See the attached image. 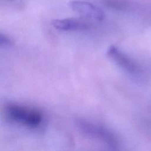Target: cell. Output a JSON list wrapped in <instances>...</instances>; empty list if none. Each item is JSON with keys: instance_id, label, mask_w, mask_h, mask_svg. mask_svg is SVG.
<instances>
[{"instance_id": "1", "label": "cell", "mask_w": 151, "mask_h": 151, "mask_svg": "<svg viewBox=\"0 0 151 151\" xmlns=\"http://www.w3.org/2000/svg\"><path fill=\"white\" fill-rule=\"evenodd\" d=\"M74 123L77 129L84 136L101 142L113 149L119 146L117 136L107 127L81 118L76 119Z\"/></svg>"}, {"instance_id": "2", "label": "cell", "mask_w": 151, "mask_h": 151, "mask_svg": "<svg viewBox=\"0 0 151 151\" xmlns=\"http://www.w3.org/2000/svg\"><path fill=\"white\" fill-rule=\"evenodd\" d=\"M5 113L10 121L28 128H37L43 120V114L39 109L16 103L6 105Z\"/></svg>"}, {"instance_id": "3", "label": "cell", "mask_w": 151, "mask_h": 151, "mask_svg": "<svg viewBox=\"0 0 151 151\" xmlns=\"http://www.w3.org/2000/svg\"><path fill=\"white\" fill-rule=\"evenodd\" d=\"M107 55L122 70L131 75H137L140 72L138 65L126 54L114 45L110 46L107 51Z\"/></svg>"}, {"instance_id": "4", "label": "cell", "mask_w": 151, "mask_h": 151, "mask_svg": "<svg viewBox=\"0 0 151 151\" xmlns=\"http://www.w3.org/2000/svg\"><path fill=\"white\" fill-rule=\"evenodd\" d=\"M68 5L74 11L91 19L100 21L104 18L103 11L90 2L80 0H72L69 2Z\"/></svg>"}, {"instance_id": "5", "label": "cell", "mask_w": 151, "mask_h": 151, "mask_svg": "<svg viewBox=\"0 0 151 151\" xmlns=\"http://www.w3.org/2000/svg\"><path fill=\"white\" fill-rule=\"evenodd\" d=\"M51 24L54 28L63 31H81L89 28V25L87 22L77 18L54 19Z\"/></svg>"}, {"instance_id": "6", "label": "cell", "mask_w": 151, "mask_h": 151, "mask_svg": "<svg viewBox=\"0 0 151 151\" xmlns=\"http://www.w3.org/2000/svg\"><path fill=\"white\" fill-rule=\"evenodd\" d=\"M12 45V40L6 35L1 34L0 35V46L1 47H9Z\"/></svg>"}]
</instances>
